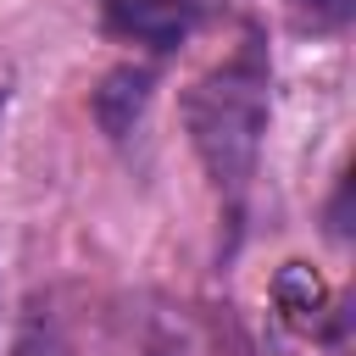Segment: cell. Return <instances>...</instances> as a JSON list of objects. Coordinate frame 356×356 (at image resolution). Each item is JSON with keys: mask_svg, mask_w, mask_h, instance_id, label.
I'll list each match as a JSON object with an SVG mask.
<instances>
[{"mask_svg": "<svg viewBox=\"0 0 356 356\" xmlns=\"http://www.w3.org/2000/svg\"><path fill=\"white\" fill-rule=\"evenodd\" d=\"M150 95H156V67H145V61H122V67H111V72L95 83L89 111H95V122H100L106 139H128V134L145 122Z\"/></svg>", "mask_w": 356, "mask_h": 356, "instance_id": "cell-3", "label": "cell"}, {"mask_svg": "<svg viewBox=\"0 0 356 356\" xmlns=\"http://www.w3.org/2000/svg\"><path fill=\"white\" fill-rule=\"evenodd\" d=\"M6 106H11V89H0V117H6Z\"/></svg>", "mask_w": 356, "mask_h": 356, "instance_id": "cell-8", "label": "cell"}, {"mask_svg": "<svg viewBox=\"0 0 356 356\" xmlns=\"http://www.w3.org/2000/svg\"><path fill=\"white\" fill-rule=\"evenodd\" d=\"M267 89H273V61H267V39L256 28L222 67H211L200 83L184 89V128L222 200L234 239H239V217H245V200L256 184V156H261V134H267ZM234 239H228V250H234Z\"/></svg>", "mask_w": 356, "mask_h": 356, "instance_id": "cell-1", "label": "cell"}, {"mask_svg": "<svg viewBox=\"0 0 356 356\" xmlns=\"http://www.w3.org/2000/svg\"><path fill=\"white\" fill-rule=\"evenodd\" d=\"M345 195H350V178H339L334 206H328V234H334V239H350V222H345Z\"/></svg>", "mask_w": 356, "mask_h": 356, "instance_id": "cell-7", "label": "cell"}, {"mask_svg": "<svg viewBox=\"0 0 356 356\" xmlns=\"http://www.w3.org/2000/svg\"><path fill=\"white\" fill-rule=\"evenodd\" d=\"M222 0H100V28L111 39L145 44L150 56H172L178 44H189Z\"/></svg>", "mask_w": 356, "mask_h": 356, "instance_id": "cell-2", "label": "cell"}, {"mask_svg": "<svg viewBox=\"0 0 356 356\" xmlns=\"http://www.w3.org/2000/svg\"><path fill=\"white\" fill-rule=\"evenodd\" d=\"M11 356H72V345L61 339V328L50 317H28L22 334H17V345H11Z\"/></svg>", "mask_w": 356, "mask_h": 356, "instance_id": "cell-5", "label": "cell"}, {"mask_svg": "<svg viewBox=\"0 0 356 356\" xmlns=\"http://www.w3.org/2000/svg\"><path fill=\"white\" fill-rule=\"evenodd\" d=\"M273 295H278V312H284V323H289V328H300V334H317V328H323V312H328V289L312 278V267L289 261V267L278 273Z\"/></svg>", "mask_w": 356, "mask_h": 356, "instance_id": "cell-4", "label": "cell"}, {"mask_svg": "<svg viewBox=\"0 0 356 356\" xmlns=\"http://www.w3.org/2000/svg\"><path fill=\"white\" fill-rule=\"evenodd\" d=\"M306 11H312V22L317 28H345L350 22V11H356V0H300Z\"/></svg>", "mask_w": 356, "mask_h": 356, "instance_id": "cell-6", "label": "cell"}]
</instances>
